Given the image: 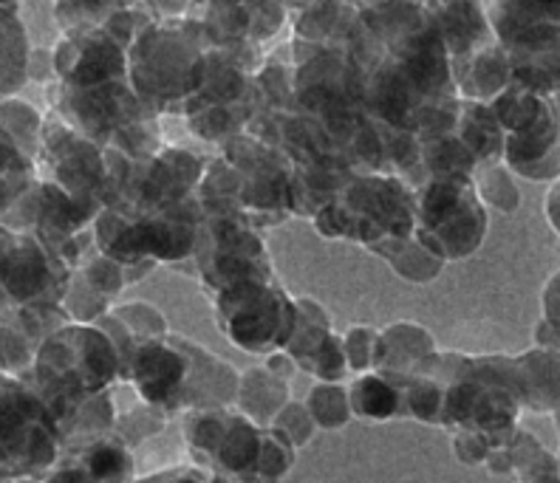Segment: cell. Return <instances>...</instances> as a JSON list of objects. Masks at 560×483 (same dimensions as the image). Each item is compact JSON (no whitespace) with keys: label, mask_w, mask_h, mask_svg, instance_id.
I'll return each mask as SVG.
<instances>
[{"label":"cell","mask_w":560,"mask_h":483,"mask_svg":"<svg viewBox=\"0 0 560 483\" xmlns=\"http://www.w3.org/2000/svg\"><path fill=\"white\" fill-rule=\"evenodd\" d=\"M55 438V419L40 396L0 379V475H32L51 467Z\"/></svg>","instance_id":"6da1fadb"},{"label":"cell","mask_w":560,"mask_h":483,"mask_svg":"<svg viewBox=\"0 0 560 483\" xmlns=\"http://www.w3.org/2000/svg\"><path fill=\"white\" fill-rule=\"evenodd\" d=\"M422 221L436 232L442 258H465L485 240L487 212L467 176L436 178L422 201Z\"/></svg>","instance_id":"7a4b0ae2"},{"label":"cell","mask_w":560,"mask_h":483,"mask_svg":"<svg viewBox=\"0 0 560 483\" xmlns=\"http://www.w3.org/2000/svg\"><path fill=\"white\" fill-rule=\"evenodd\" d=\"M506 62L513 82L538 96H549L560 89V26L535 23L521 28L506 40Z\"/></svg>","instance_id":"3957f363"},{"label":"cell","mask_w":560,"mask_h":483,"mask_svg":"<svg viewBox=\"0 0 560 483\" xmlns=\"http://www.w3.org/2000/svg\"><path fill=\"white\" fill-rule=\"evenodd\" d=\"M48 258L35 238L0 226V306H35L51 280Z\"/></svg>","instance_id":"277c9868"},{"label":"cell","mask_w":560,"mask_h":483,"mask_svg":"<svg viewBox=\"0 0 560 483\" xmlns=\"http://www.w3.org/2000/svg\"><path fill=\"white\" fill-rule=\"evenodd\" d=\"M130 470L133 463L125 444L114 436H100L71 449V456L57 458L46 483H128Z\"/></svg>","instance_id":"5b68a950"},{"label":"cell","mask_w":560,"mask_h":483,"mask_svg":"<svg viewBox=\"0 0 560 483\" xmlns=\"http://www.w3.org/2000/svg\"><path fill=\"white\" fill-rule=\"evenodd\" d=\"M513 360L524 408L535 410V413L560 410V351L533 347Z\"/></svg>","instance_id":"8992f818"},{"label":"cell","mask_w":560,"mask_h":483,"mask_svg":"<svg viewBox=\"0 0 560 483\" xmlns=\"http://www.w3.org/2000/svg\"><path fill=\"white\" fill-rule=\"evenodd\" d=\"M506 470L518 472L521 483H560V461L529 433L515 429V436L495 449Z\"/></svg>","instance_id":"52a82bcc"},{"label":"cell","mask_w":560,"mask_h":483,"mask_svg":"<svg viewBox=\"0 0 560 483\" xmlns=\"http://www.w3.org/2000/svg\"><path fill=\"white\" fill-rule=\"evenodd\" d=\"M28 74V48L12 7H0V99L23 85Z\"/></svg>","instance_id":"ba28073f"},{"label":"cell","mask_w":560,"mask_h":483,"mask_svg":"<svg viewBox=\"0 0 560 483\" xmlns=\"http://www.w3.org/2000/svg\"><path fill=\"white\" fill-rule=\"evenodd\" d=\"M476 192H479V198H485L487 204L495 207V210H518V187H515V181L510 178V173H506L504 167H499V164H487L485 173H481L479 178V185H476Z\"/></svg>","instance_id":"9c48e42d"},{"label":"cell","mask_w":560,"mask_h":483,"mask_svg":"<svg viewBox=\"0 0 560 483\" xmlns=\"http://www.w3.org/2000/svg\"><path fill=\"white\" fill-rule=\"evenodd\" d=\"M540 311H544L540 320L560 337V269L547 280V286L540 292Z\"/></svg>","instance_id":"30bf717a"},{"label":"cell","mask_w":560,"mask_h":483,"mask_svg":"<svg viewBox=\"0 0 560 483\" xmlns=\"http://www.w3.org/2000/svg\"><path fill=\"white\" fill-rule=\"evenodd\" d=\"M547 219L552 229L560 235V178H555V185L547 192Z\"/></svg>","instance_id":"8fae6325"},{"label":"cell","mask_w":560,"mask_h":483,"mask_svg":"<svg viewBox=\"0 0 560 483\" xmlns=\"http://www.w3.org/2000/svg\"><path fill=\"white\" fill-rule=\"evenodd\" d=\"M549 108H552L555 119H558V125H560V89L555 91V94H549Z\"/></svg>","instance_id":"7c38bea8"},{"label":"cell","mask_w":560,"mask_h":483,"mask_svg":"<svg viewBox=\"0 0 560 483\" xmlns=\"http://www.w3.org/2000/svg\"><path fill=\"white\" fill-rule=\"evenodd\" d=\"M555 424H558V433H560V410H555ZM558 461H560V452H558Z\"/></svg>","instance_id":"4fadbf2b"}]
</instances>
